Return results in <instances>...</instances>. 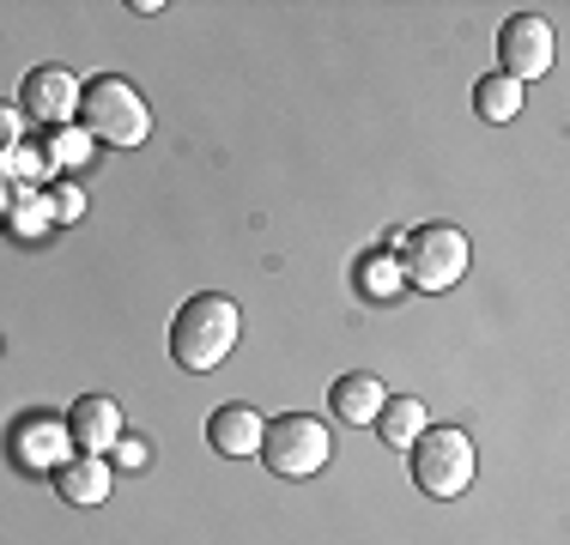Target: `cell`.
<instances>
[{
	"label": "cell",
	"instance_id": "cell-1",
	"mask_svg": "<svg viewBox=\"0 0 570 545\" xmlns=\"http://www.w3.org/2000/svg\"><path fill=\"white\" fill-rule=\"evenodd\" d=\"M237 339H243V309L225 291H200L170 321V358L200 376V370H219L230 351H237Z\"/></svg>",
	"mask_w": 570,
	"mask_h": 545
},
{
	"label": "cell",
	"instance_id": "cell-2",
	"mask_svg": "<svg viewBox=\"0 0 570 545\" xmlns=\"http://www.w3.org/2000/svg\"><path fill=\"white\" fill-rule=\"evenodd\" d=\"M73 121L86 128V140L116 146V152H128V146H140L146 133H153V109H146V98L121 73L91 79V86L79 91V116Z\"/></svg>",
	"mask_w": 570,
	"mask_h": 545
},
{
	"label": "cell",
	"instance_id": "cell-3",
	"mask_svg": "<svg viewBox=\"0 0 570 545\" xmlns=\"http://www.w3.org/2000/svg\"><path fill=\"white\" fill-rule=\"evenodd\" d=\"M255 455L267 460L274 479H309V473L328 467L334 443H328V425H322V418L285 413V418H274V425L262 430V448H255Z\"/></svg>",
	"mask_w": 570,
	"mask_h": 545
},
{
	"label": "cell",
	"instance_id": "cell-4",
	"mask_svg": "<svg viewBox=\"0 0 570 545\" xmlns=\"http://www.w3.org/2000/svg\"><path fill=\"white\" fill-rule=\"evenodd\" d=\"M413 455V485L425 490V497H461V490L473 485V443L468 430L443 425V430H419V443L406 448Z\"/></svg>",
	"mask_w": 570,
	"mask_h": 545
},
{
	"label": "cell",
	"instance_id": "cell-5",
	"mask_svg": "<svg viewBox=\"0 0 570 545\" xmlns=\"http://www.w3.org/2000/svg\"><path fill=\"white\" fill-rule=\"evenodd\" d=\"M468 237H461L455 225H419L413 237H406V255H401V267H406V279L419 285V291H450V285L468 272Z\"/></svg>",
	"mask_w": 570,
	"mask_h": 545
},
{
	"label": "cell",
	"instance_id": "cell-6",
	"mask_svg": "<svg viewBox=\"0 0 570 545\" xmlns=\"http://www.w3.org/2000/svg\"><path fill=\"white\" fill-rule=\"evenodd\" d=\"M552 49L559 43H552V24L540 12H515V19H504V31H498V61H504V79H515V86L547 73Z\"/></svg>",
	"mask_w": 570,
	"mask_h": 545
},
{
	"label": "cell",
	"instance_id": "cell-7",
	"mask_svg": "<svg viewBox=\"0 0 570 545\" xmlns=\"http://www.w3.org/2000/svg\"><path fill=\"white\" fill-rule=\"evenodd\" d=\"M79 91L86 86H79L67 67H31L24 86H19V109L31 121H43V128H61V121L79 116Z\"/></svg>",
	"mask_w": 570,
	"mask_h": 545
},
{
	"label": "cell",
	"instance_id": "cell-8",
	"mask_svg": "<svg viewBox=\"0 0 570 545\" xmlns=\"http://www.w3.org/2000/svg\"><path fill=\"white\" fill-rule=\"evenodd\" d=\"M67 443L79 448V455H110L121 443V406L110 394H86V400H73V413H67Z\"/></svg>",
	"mask_w": 570,
	"mask_h": 545
},
{
	"label": "cell",
	"instance_id": "cell-9",
	"mask_svg": "<svg viewBox=\"0 0 570 545\" xmlns=\"http://www.w3.org/2000/svg\"><path fill=\"white\" fill-rule=\"evenodd\" d=\"M56 490L73 509H98L104 497H110V460L104 455H73L56 467Z\"/></svg>",
	"mask_w": 570,
	"mask_h": 545
},
{
	"label": "cell",
	"instance_id": "cell-10",
	"mask_svg": "<svg viewBox=\"0 0 570 545\" xmlns=\"http://www.w3.org/2000/svg\"><path fill=\"white\" fill-rule=\"evenodd\" d=\"M262 430H267L262 413H249V406H219V413L207 418V443L230 460L255 455V448H262Z\"/></svg>",
	"mask_w": 570,
	"mask_h": 545
},
{
	"label": "cell",
	"instance_id": "cell-11",
	"mask_svg": "<svg viewBox=\"0 0 570 545\" xmlns=\"http://www.w3.org/2000/svg\"><path fill=\"white\" fill-rule=\"evenodd\" d=\"M383 400H389V388L376 376H341V382H334V394H328V406H334L341 425H376Z\"/></svg>",
	"mask_w": 570,
	"mask_h": 545
},
{
	"label": "cell",
	"instance_id": "cell-12",
	"mask_svg": "<svg viewBox=\"0 0 570 545\" xmlns=\"http://www.w3.org/2000/svg\"><path fill=\"white\" fill-rule=\"evenodd\" d=\"M376 430H383V443H389V448H413V443H419V430H431L425 400H406V394H389V400H383V413H376Z\"/></svg>",
	"mask_w": 570,
	"mask_h": 545
},
{
	"label": "cell",
	"instance_id": "cell-13",
	"mask_svg": "<svg viewBox=\"0 0 570 545\" xmlns=\"http://www.w3.org/2000/svg\"><path fill=\"white\" fill-rule=\"evenodd\" d=\"M67 448H73V443H67V425H56V418H49V425H43V418H31V425L19 430L24 467H61Z\"/></svg>",
	"mask_w": 570,
	"mask_h": 545
},
{
	"label": "cell",
	"instance_id": "cell-14",
	"mask_svg": "<svg viewBox=\"0 0 570 545\" xmlns=\"http://www.w3.org/2000/svg\"><path fill=\"white\" fill-rule=\"evenodd\" d=\"M473 109H480L485 121H510L515 109H522V86L504 73H485L480 86H473Z\"/></svg>",
	"mask_w": 570,
	"mask_h": 545
},
{
	"label": "cell",
	"instance_id": "cell-15",
	"mask_svg": "<svg viewBox=\"0 0 570 545\" xmlns=\"http://www.w3.org/2000/svg\"><path fill=\"white\" fill-rule=\"evenodd\" d=\"M19 152V103H0V158Z\"/></svg>",
	"mask_w": 570,
	"mask_h": 545
},
{
	"label": "cell",
	"instance_id": "cell-16",
	"mask_svg": "<svg viewBox=\"0 0 570 545\" xmlns=\"http://www.w3.org/2000/svg\"><path fill=\"white\" fill-rule=\"evenodd\" d=\"M364 291H376V297H395V261H389V267H371V272H364Z\"/></svg>",
	"mask_w": 570,
	"mask_h": 545
},
{
	"label": "cell",
	"instance_id": "cell-17",
	"mask_svg": "<svg viewBox=\"0 0 570 545\" xmlns=\"http://www.w3.org/2000/svg\"><path fill=\"white\" fill-rule=\"evenodd\" d=\"M116 460H121V467H140V460H146V443H140V436H121V443H116Z\"/></svg>",
	"mask_w": 570,
	"mask_h": 545
},
{
	"label": "cell",
	"instance_id": "cell-18",
	"mask_svg": "<svg viewBox=\"0 0 570 545\" xmlns=\"http://www.w3.org/2000/svg\"><path fill=\"white\" fill-rule=\"evenodd\" d=\"M56 218H79V195H73V188H61V195H56Z\"/></svg>",
	"mask_w": 570,
	"mask_h": 545
},
{
	"label": "cell",
	"instance_id": "cell-19",
	"mask_svg": "<svg viewBox=\"0 0 570 545\" xmlns=\"http://www.w3.org/2000/svg\"><path fill=\"white\" fill-rule=\"evenodd\" d=\"M0 218H7V182H0Z\"/></svg>",
	"mask_w": 570,
	"mask_h": 545
}]
</instances>
